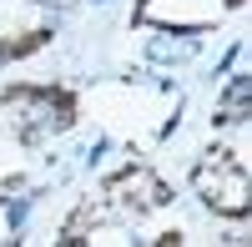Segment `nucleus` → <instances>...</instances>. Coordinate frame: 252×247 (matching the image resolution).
<instances>
[{"label":"nucleus","instance_id":"obj_1","mask_svg":"<svg viewBox=\"0 0 252 247\" xmlns=\"http://www.w3.org/2000/svg\"><path fill=\"white\" fill-rule=\"evenodd\" d=\"M192 187L202 197V207L207 212H217V217H247L252 212V177L242 167V156L232 147H207V156L197 161V172H192Z\"/></svg>","mask_w":252,"mask_h":247},{"label":"nucleus","instance_id":"obj_2","mask_svg":"<svg viewBox=\"0 0 252 247\" xmlns=\"http://www.w3.org/2000/svg\"><path fill=\"white\" fill-rule=\"evenodd\" d=\"M0 106H5L20 141H40L76 126V96L66 86H10L0 96Z\"/></svg>","mask_w":252,"mask_h":247},{"label":"nucleus","instance_id":"obj_3","mask_svg":"<svg viewBox=\"0 0 252 247\" xmlns=\"http://www.w3.org/2000/svg\"><path fill=\"white\" fill-rule=\"evenodd\" d=\"M101 197H106V207H116V212H157V207H166L172 202V187L152 172V167H121L106 187H101Z\"/></svg>","mask_w":252,"mask_h":247},{"label":"nucleus","instance_id":"obj_4","mask_svg":"<svg viewBox=\"0 0 252 247\" xmlns=\"http://www.w3.org/2000/svg\"><path fill=\"white\" fill-rule=\"evenodd\" d=\"M247 91H252V81H247V76H237L232 86H227L222 106H217V126H232V121H242V116H247Z\"/></svg>","mask_w":252,"mask_h":247},{"label":"nucleus","instance_id":"obj_5","mask_svg":"<svg viewBox=\"0 0 252 247\" xmlns=\"http://www.w3.org/2000/svg\"><path fill=\"white\" fill-rule=\"evenodd\" d=\"M51 40V31H26V35H0V66L5 61H20V56H31V51H40Z\"/></svg>","mask_w":252,"mask_h":247}]
</instances>
